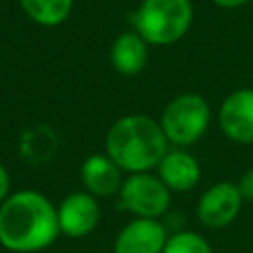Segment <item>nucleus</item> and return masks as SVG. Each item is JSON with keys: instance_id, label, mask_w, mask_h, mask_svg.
I'll return each instance as SVG.
<instances>
[{"instance_id": "11", "label": "nucleus", "mask_w": 253, "mask_h": 253, "mask_svg": "<svg viewBox=\"0 0 253 253\" xmlns=\"http://www.w3.org/2000/svg\"><path fill=\"white\" fill-rule=\"evenodd\" d=\"M200 162L186 148H168L156 166V176L170 192H190L200 182Z\"/></svg>"}, {"instance_id": "6", "label": "nucleus", "mask_w": 253, "mask_h": 253, "mask_svg": "<svg viewBox=\"0 0 253 253\" xmlns=\"http://www.w3.org/2000/svg\"><path fill=\"white\" fill-rule=\"evenodd\" d=\"M243 206V196L237 182H217L211 184L198 200L196 215L202 225L210 229H221L235 221Z\"/></svg>"}, {"instance_id": "1", "label": "nucleus", "mask_w": 253, "mask_h": 253, "mask_svg": "<svg viewBox=\"0 0 253 253\" xmlns=\"http://www.w3.org/2000/svg\"><path fill=\"white\" fill-rule=\"evenodd\" d=\"M61 235L57 206L36 190L12 192L0 204V245L12 253L47 249Z\"/></svg>"}, {"instance_id": "3", "label": "nucleus", "mask_w": 253, "mask_h": 253, "mask_svg": "<svg viewBox=\"0 0 253 253\" xmlns=\"http://www.w3.org/2000/svg\"><path fill=\"white\" fill-rule=\"evenodd\" d=\"M194 22L192 0H142L132 14V30L148 45H172L180 42Z\"/></svg>"}, {"instance_id": "17", "label": "nucleus", "mask_w": 253, "mask_h": 253, "mask_svg": "<svg viewBox=\"0 0 253 253\" xmlns=\"http://www.w3.org/2000/svg\"><path fill=\"white\" fill-rule=\"evenodd\" d=\"M217 8H223V10H235V8H241L245 4H249L251 0H211Z\"/></svg>"}, {"instance_id": "9", "label": "nucleus", "mask_w": 253, "mask_h": 253, "mask_svg": "<svg viewBox=\"0 0 253 253\" xmlns=\"http://www.w3.org/2000/svg\"><path fill=\"white\" fill-rule=\"evenodd\" d=\"M168 231L162 221L134 217L115 237L113 253H162Z\"/></svg>"}, {"instance_id": "5", "label": "nucleus", "mask_w": 253, "mask_h": 253, "mask_svg": "<svg viewBox=\"0 0 253 253\" xmlns=\"http://www.w3.org/2000/svg\"><path fill=\"white\" fill-rule=\"evenodd\" d=\"M172 192L166 184L150 172L128 174L119 190V208L134 217L160 219L170 208Z\"/></svg>"}, {"instance_id": "2", "label": "nucleus", "mask_w": 253, "mask_h": 253, "mask_svg": "<svg viewBox=\"0 0 253 253\" xmlns=\"http://www.w3.org/2000/svg\"><path fill=\"white\" fill-rule=\"evenodd\" d=\"M105 152L126 174L150 172L168 152V140L158 121L130 113L119 117L107 130Z\"/></svg>"}, {"instance_id": "14", "label": "nucleus", "mask_w": 253, "mask_h": 253, "mask_svg": "<svg viewBox=\"0 0 253 253\" xmlns=\"http://www.w3.org/2000/svg\"><path fill=\"white\" fill-rule=\"evenodd\" d=\"M162 253H213V249L204 235L184 229L168 235Z\"/></svg>"}, {"instance_id": "13", "label": "nucleus", "mask_w": 253, "mask_h": 253, "mask_svg": "<svg viewBox=\"0 0 253 253\" xmlns=\"http://www.w3.org/2000/svg\"><path fill=\"white\" fill-rule=\"evenodd\" d=\"M18 4L34 24L43 28L63 24L73 10V0H18Z\"/></svg>"}, {"instance_id": "16", "label": "nucleus", "mask_w": 253, "mask_h": 253, "mask_svg": "<svg viewBox=\"0 0 253 253\" xmlns=\"http://www.w3.org/2000/svg\"><path fill=\"white\" fill-rule=\"evenodd\" d=\"M10 186H12V180H10V172H8V168L0 162V204L12 194L10 192Z\"/></svg>"}, {"instance_id": "7", "label": "nucleus", "mask_w": 253, "mask_h": 253, "mask_svg": "<svg viewBox=\"0 0 253 253\" xmlns=\"http://www.w3.org/2000/svg\"><path fill=\"white\" fill-rule=\"evenodd\" d=\"M217 123L221 132L235 144H253V89L231 91L219 105Z\"/></svg>"}, {"instance_id": "15", "label": "nucleus", "mask_w": 253, "mask_h": 253, "mask_svg": "<svg viewBox=\"0 0 253 253\" xmlns=\"http://www.w3.org/2000/svg\"><path fill=\"white\" fill-rule=\"evenodd\" d=\"M237 188H239L243 200H253V168H249L241 174V178L237 180Z\"/></svg>"}, {"instance_id": "12", "label": "nucleus", "mask_w": 253, "mask_h": 253, "mask_svg": "<svg viewBox=\"0 0 253 253\" xmlns=\"http://www.w3.org/2000/svg\"><path fill=\"white\" fill-rule=\"evenodd\" d=\"M148 42L134 30L119 34L109 49L111 65L117 73L132 77L138 75L148 63Z\"/></svg>"}, {"instance_id": "4", "label": "nucleus", "mask_w": 253, "mask_h": 253, "mask_svg": "<svg viewBox=\"0 0 253 253\" xmlns=\"http://www.w3.org/2000/svg\"><path fill=\"white\" fill-rule=\"evenodd\" d=\"M210 121V105L198 93H182L174 97L158 119L168 144L176 148H188L196 144L206 134Z\"/></svg>"}, {"instance_id": "8", "label": "nucleus", "mask_w": 253, "mask_h": 253, "mask_svg": "<svg viewBox=\"0 0 253 253\" xmlns=\"http://www.w3.org/2000/svg\"><path fill=\"white\" fill-rule=\"evenodd\" d=\"M101 219V206L89 192H73L65 196L57 206L59 231L67 237L79 239L89 235Z\"/></svg>"}, {"instance_id": "10", "label": "nucleus", "mask_w": 253, "mask_h": 253, "mask_svg": "<svg viewBox=\"0 0 253 253\" xmlns=\"http://www.w3.org/2000/svg\"><path fill=\"white\" fill-rule=\"evenodd\" d=\"M81 184L85 192L95 198H109L119 194L123 186V170L115 164V160L107 152L89 154L81 164Z\"/></svg>"}]
</instances>
